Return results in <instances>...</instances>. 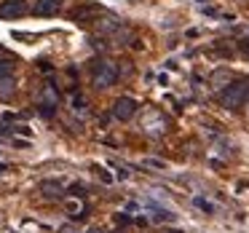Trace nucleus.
<instances>
[{"label": "nucleus", "mask_w": 249, "mask_h": 233, "mask_svg": "<svg viewBox=\"0 0 249 233\" xmlns=\"http://www.w3.org/2000/svg\"><path fill=\"white\" fill-rule=\"evenodd\" d=\"M115 81H118V67L113 62H97L94 65V72H91L94 89H110Z\"/></svg>", "instance_id": "f257e3e1"}, {"label": "nucleus", "mask_w": 249, "mask_h": 233, "mask_svg": "<svg viewBox=\"0 0 249 233\" xmlns=\"http://www.w3.org/2000/svg\"><path fill=\"white\" fill-rule=\"evenodd\" d=\"M247 99H249L247 81H236V83H231V86H225V91H222V108L238 110L244 102H247Z\"/></svg>", "instance_id": "f03ea898"}, {"label": "nucleus", "mask_w": 249, "mask_h": 233, "mask_svg": "<svg viewBox=\"0 0 249 233\" xmlns=\"http://www.w3.org/2000/svg\"><path fill=\"white\" fill-rule=\"evenodd\" d=\"M142 129L150 137H163L169 131V121L163 118V113H158V110H147L145 118H142Z\"/></svg>", "instance_id": "7ed1b4c3"}, {"label": "nucleus", "mask_w": 249, "mask_h": 233, "mask_svg": "<svg viewBox=\"0 0 249 233\" xmlns=\"http://www.w3.org/2000/svg\"><path fill=\"white\" fill-rule=\"evenodd\" d=\"M17 91V78H14V62H0V99L14 97Z\"/></svg>", "instance_id": "20e7f679"}, {"label": "nucleus", "mask_w": 249, "mask_h": 233, "mask_svg": "<svg viewBox=\"0 0 249 233\" xmlns=\"http://www.w3.org/2000/svg\"><path fill=\"white\" fill-rule=\"evenodd\" d=\"M137 110H140V105L134 102L131 97H118L113 102V118L118 121H131L137 115Z\"/></svg>", "instance_id": "39448f33"}, {"label": "nucleus", "mask_w": 249, "mask_h": 233, "mask_svg": "<svg viewBox=\"0 0 249 233\" xmlns=\"http://www.w3.org/2000/svg\"><path fill=\"white\" fill-rule=\"evenodd\" d=\"M30 11L27 0H6L0 3V19H19Z\"/></svg>", "instance_id": "423d86ee"}, {"label": "nucleus", "mask_w": 249, "mask_h": 233, "mask_svg": "<svg viewBox=\"0 0 249 233\" xmlns=\"http://www.w3.org/2000/svg\"><path fill=\"white\" fill-rule=\"evenodd\" d=\"M38 102H40V113H43V115L54 113V108L59 105V91H56V86H51V83H49V86H43Z\"/></svg>", "instance_id": "0eeeda50"}, {"label": "nucleus", "mask_w": 249, "mask_h": 233, "mask_svg": "<svg viewBox=\"0 0 249 233\" xmlns=\"http://www.w3.org/2000/svg\"><path fill=\"white\" fill-rule=\"evenodd\" d=\"M38 17H54V14L62 11V0H35V8H33Z\"/></svg>", "instance_id": "6e6552de"}, {"label": "nucleus", "mask_w": 249, "mask_h": 233, "mask_svg": "<svg viewBox=\"0 0 249 233\" xmlns=\"http://www.w3.org/2000/svg\"><path fill=\"white\" fill-rule=\"evenodd\" d=\"M99 14H102V8L99 6H81V8H75V11L70 14L72 17V22H89V19H97Z\"/></svg>", "instance_id": "1a4fd4ad"}, {"label": "nucleus", "mask_w": 249, "mask_h": 233, "mask_svg": "<svg viewBox=\"0 0 249 233\" xmlns=\"http://www.w3.org/2000/svg\"><path fill=\"white\" fill-rule=\"evenodd\" d=\"M209 83H212V89H225V86H231V83H233V75L228 70H214V72H212V78H209Z\"/></svg>", "instance_id": "9d476101"}, {"label": "nucleus", "mask_w": 249, "mask_h": 233, "mask_svg": "<svg viewBox=\"0 0 249 233\" xmlns=\"http://www.w3.org/2000/svg\"><path fill=\"white\" fill-rule=\"evenodd\" d=\"M118 19H115V17H105V19H99V22H97V33L99 35H107V38H110V35H113L115 33V27H118Z\"/></svg>", "instance_id": "9b49d317"}, {"label": "nucleus", "mask_w": 249, "mask_h": 233, "mask_svg": "<svg viewBox=\"0 0 249 233\" xmlns=\"http://www.w3.org/2000/svg\"><path fill=\"white\" fill-rule=\"evenodd\" d=\"M110 40H115L118 46H124V43H129V40H134V35H131V30H129V27L118 24V27H115V33L110 35Z\"/></svg>", "instance_id": "f8f14e48"}, {"label": "nucleus", "mask_w": 249, "mask_h": 233, "mask_svg": "<svg viewBox=\"0 0 249 233\" xmlns=\"http://www.w3.org/2000/svg\"><path fill=\"white\" fill-rule=\"evenodd\" d=\"M40 190H43L46 198H62V185L59 182H43Z\"/></svg>", "instance_id": "ddd939ff"}, {"label": "nucleus", "mask_w": 249, "mask_h": 233, "mask_svg": "<svg viewBox=\"0 0 249 233\" xmlns=\"http://www.w3.org/2000/svg\"><path fill=\"white\" fill-rule=\"evenodd\" d=\"M67 209H70L72 217H83V206L81 204H67Z\"/></svg>", "instance_id": "4468645a"}, {"label": "nucleus", "mask_w": 249, "mask_h": 233, "mask_svg": "<svg viewBox=\"0 0 249 233\" xmlns=\"http://www.w3.org/2000/svg\"><path fill=\"white\" fill-rule=\"evenodd\" d=\"M196 206H198V209H204V212H214V206H212L209 201H204V198H196Z\"/></svg>", "instance_id": "2eb2a0df"}, {"label": "nucleus", "mask_w": 249, "mask_h": 233, "mask_svg": "<svg viewBox=\"0 0 249 233\" xmlns=\"http://www.w3.org/2000/svg\"><path fill=\"white\" fill-rule=\"evenodd\" d=\"M94 172H97V174H99V177H102V179H105V182H110V179H113V177H110V174H107V172H105V169H99V166H97V169H94Z\"/></svg>", "instance_id": "dca6fc26"}, {"label": "nucleus", "mask_w": 249, "mask_h": 233, "mask_svg": "<svg viewBox=\"0 0 249 233\" xmlns=\"http://www.w3.org/2000/svg\"><path fill=\"white\" fill-rule=\"evenodd\" d=\"M241 51H244V54H249V38L241 40Z\"/></svg>", "instance_id": "f3484780"}, {"label": "nucleus", "mask_w": 249, "mask_h": 233, "mask_svg": "<svg viewBox=\"0 0 249 233\" xmlns=\"http://www.w3.org/2000/svg\"><path fill=\"white\" fill-rule=\"evenodd\" d=\"M86 233H105L102 228H91V231H86Z\"/></svg>", "instance_id": "a211bd4d"}, {"label": "nucleus", "mask_w": 249, "mask_h": 233, "mask_svg": "<svg viewBox=\"0 0 249 233\" xmlns=\"http://www.w3.org/2000/svg\"><path fill=\"white\" fill-rule=\"evenodd\" d=\"M62 233H75V231H72V228H65V231H62Z\"/></svg>", "instance_id": "6ab92c4d"}]
</instances>
